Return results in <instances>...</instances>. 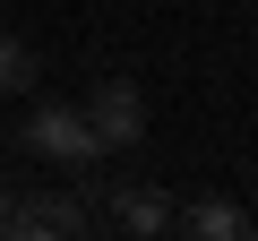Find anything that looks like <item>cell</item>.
I'll return each mask as SVG.
<instances>
[{
    "label": "cell",
    "mask_w": 258,
    "mask_h": 241,
    "mask_svg": "<svg viewBox=\"0 0 258 241\" xmlns=\"http://www.w3.org/2000/svg\"><path fill=\"white\" fill-rule=\"evenodd\" d=\"M18 138L43 155V164H60L78 190H103L95 172H103V138H95V120L78 112V103H35L26 120H18Z\"/></svg>",
    "instance_id": "6da1fadb"
},
{
    "label": "cell",
    "mask_w": 258,
    "mask_h": 241,
    "mask_svg": "<svg viewBox=\"0 0 258 241\" xmlns=\"http://www.w3.org/2000/svg\"><path fill=\"white\" fill-rule=\"evenodd\" d=\"M86 224H95V215H86L78 190H35V198L9 207V232H18V241H78Z\"/></svg>",
    "instance_id": "3957f363"
},
{
    "label": "cell",
    "mask_w": 258,
    "mask_h": 241,
    "mask_svg": "<svg viewBox=\"0 0 258 241\" xmlns=\"http://www.w3.org/2000/svg\"><path fill=\"white\" fill-rule=\"evenodd\" d=\"M86 120H95V138H103V155H120V147H138L147 138V95L129 86V78H103L86 103H78Z\"/></svg>",
    "instance_id": "7a4b0ae2"
},
{
    "label": "cell",
    "mask_w": 258,
    "mask_h": 241,
    "mask_svg": "<svg viewBox=\"0 0 258 241\" xmlns=\"http://www.w3.org/2000/svg\"><path fill=\"white\" fill-rule=\"evenodd\" d=\"M172 232H189V241H249V207H232V198H189V207H172Z\"/></svg>",
    "instance_id": "5b68a950"
},
{
    "label": "cell",
    "mask_w": 258,
    "mask_h": 241,
    "mask_svg": "<svg viewBox=\"0 0 258 241\" xmlns=\"http://www.w3.org/2000/svg\"><path fill=\"white\" fill-rule=\"evenodd\" d=\"M103 224H112V232H138V241H155V232H172V198H164L155 181H120Z\"/></svg>",
    "instance_id": "277c9868"
},
{
    "label": "cell",
    "mask_w": 258,
    "mask_h": 241,
    "mask_svg": "<svg viewBox=\"0 0 258 241\" xmlns=\"http://www.w3.org/2000/svg\"><path fill=\"white\" fill-rule=\"evenodd\" d=\"M9 207H18V181L0 172V232H9Z\"/></svg>",
    "instance_id": "52a82bcc"
},
{
    "label": "cell",
    "mask_w": 258,
    "mask_h": 241,
    "mask_svg": "<svg viewBox=\"0 0 258 241\" xmlns=\"http://www.w3.org/2000/svg\"><path fill=\"white\" fill-rule=\"evenodd\" d=\"M35 86H43V52L0 26V95H35Z\"/></svg>",
    "instance_id": "8992f818"
}]
</instances>
